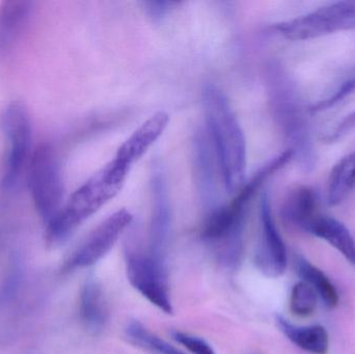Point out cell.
<instances>
[{
    "mask_svg": "<svg viewBox=\"0 0 355 354\" xmlns=\"http://www.w3.org/2000/svg\"><path fill=\"white\" fill-rule=\"evenodd\" d=\"M206 133L216 158L223 188L235 195L245 183L248 149L243 129L227 96L214 85L202 89Z\"/></svg>",
    "mask_w": 355,
    "mask_h": 354,
    "instance_id": "cell-1",
    "label": "cell"
},
{
    "mask_svg": "<svg viewBox=\"0 0 355 354\" xmlns=\"http://www.w3.org/2000/svg\"><path fill=\"white\" fill-rule=\"evenodd\" d=\"M272 175L275 170L265 164L252 178L245 181L229 204H223L206 214L200 237L217 263L225 269L236 270L241 264L244 226L250 201Z\"/></svg>",
    "mask_w": 355,
    "mask_h": 354,
    "instance_id": "cell-2",
    "label": "cell"
},
{
    "mask_svg": "<svg viewBox=\"0 0 355 354\" xmlns=\"http://www.w3.org/2000/svg\"><path fill=\"white\" fill-rule=\"evenodd\" d=\"M128 174L110 161L81 185L48 224V245L56 247L66 243L89 218L120 193Z\"/></svg>",
    "mask_w": 355,
    "mask_h": 354,
    "instance_id": "cell-3",
    "label": "cell"
},
{
    "mask_svg": "<svg viewBox=\"0 0 355 354\" xmlns=\"http://www.w3.org/2000/svg\"><path fill=\"white\" fill-rule=\"evenodd\" d=\"M269 102L277 126L281 129L294 159L310 172L316 166V152L311 136L306 107L297 85L283 67L272 64L267 72Z\"/></svg>",
    "mask_w": 355,
    "mask_h": 354,
    "instance_id": "cell-4",
    "label": "cell"
},
{
    "mask_svg": "<svg viewBox=\"0 0 355 354\" xmlns=\"http://www.w3.org/2000/svg\"><path fill=\"white\" fill-rule=\"evenodd\" d=\"M28 187L39 215L47 224L64 205V184L55 150L42 143L33 151L28 163Z\"/></svg>",
    "mask_w": 355,
    "mask_h": 354,
    "instance_id": "cell-5",
    "label": "cell"
},
{
    "mask_svg": "<svg viewBox=\"0 0 355 354\" xmlns=\"http://www.w3.org/2000/svg\"><path fill=\"white\" fill-rule=\"evenodd\" d=\"M0 129L4 137L1 186L12 191L29 163L31 148V123L27 108L21 102L8 104L0 114Z\"/></svg>",
    "mask_w": 355,
    "mask_h": 354,
    "instance_id": "cell-6",
    "label": "cell"
},
{
    "mask_svg": "<svg viewBox=\"0 0 355 354\" xmlns=\"http://www.w3.org/2000/svg\"><path fill=\"white\" fill-rule=\"evenodd\" d=\"M127 278L131 286L166 314H173L172 295L166 259L148 251L127 249Z\"/></svg>",
    "mask_w": 355,
    "mask_h": 354,
    "instance_id": "cell-7",
    "label": "cell"
},
{
    "mask_svg": "<svg viewBox=\"0 0 355 354\" xmlns=\"http://www.w3.org/2000/svg\"><path fill=\"white\" fill-rule=\"evenodd\" d=\"M355 28V1H337L275 25L286 39L306 41Z\"/></svg>",
    "mask_w": 355,
    "mask_h": 354,
    "instance_id": "cell-8",
    "label": "cell"
},
{
    "mask_svg": "<svg viewBox=\"0 0 355 354\" xmlns=\"http://www.w3.org/2000/svg\"><path fill=\"white\" fill-rule=\"evenodd\" d=\"M132 222L133 215L126 209L119 210L108 216L73 251L64 262L62 272H72L95 265L110 253Z\"/></svg>",
    "mask_w": 355,
    "mask_h": 354,
    "instance_id": "cell-9",
    "label": "cell"
},
{
    "mask_svg": "<svg viewBox=\"0 0 355 354\" xmlns=\"http://www.w3.org/2000/svg\"><path fill=\"white\" fill-rule=\"evenodd\" d=\"M260 238L254 254V264L265 276L277 278L287 269L288 256L285 242L277 230L268 193L260 202Z\"/></svg>",
    "mask_w": 355,
    "mask_h": 354,
    "instance_id": "cell-10",
    "label": "cell"
},
{
    "mask_svg": "<svg viewBox=\"0 0 355 354\" xmlns=\"http://www.w3.org/2000/svg\"><path fill=\"white\" fill-rule=\"evenodd\" d=\"M170 116L166 112H158L148 118L130 137L119 148L114 160L116 166L130 172L132 166L147 153L168 128Z\"/></svg>",
    "mask_w": 355,
    "mask_h": 354,
    "instance_id": "cell-11",
    "label": "cell"
},
{
    "mask_svg": "<svg viewBox=\"0 0 355 354\" xmlns=\"http://www.w3.org/2000/svg\"><path fill=\"white\" fill-rule=\"evenodd\" d=\"M162 174H155L152 182L153 212L151 220V240L149 251L158 258L166 259V245L170 236L172 212L166 183Z\"/></svg>",
    "mask_w": 355,
    "mask_h": 354,
    "instance_id": "cell-12",
    "label": "cell"
},
{
    "mask_svg": "<svg viewBox=\"0 0 355 354\" xmlns=\"http://www.w3.org/2000/svg\"><path fill=\"white\" fill-rule=\"evenodd\" d=\"M319 197L310 186L298 185L286 195L281 207V216L292 228L306 231V227L319 214Z\"/></svg>",
    "mask_w": 355,
    "mask_h": 354,
    "instance_id": "cell-13",
    "label": "cell"
},
{
    "mask_svg": "<svg viewBox=\"0 0 355 354\" xmlns=\"http://www.w3.org/2000/svg\"><path fill=\"white\" fill-rule=\"evenodd\" d=\"M79 316L92 334H99L108 321V307L103 288L95 276H89L79 295Z\"/></svg>",
    "mask_w": 355,
    "mask_h": 354,
    "instance_id": "cell-14",
    "label": "cell"
},
{
    "mask_svg": "<svg viewBox=\"0 0 355 354\" xmlns=\"http://www.w3.org/2000/svg\"><path fill=\"white\" fill-rule=\"evenodd\" d=\"M33 3L31 1H3L0 4V57L14 48L24 30Z\"/></svg>",
    "mask_w": 355,
    "mask_h": 354,
    "instance_id": "cell-15",
    "label": "cell"
},
{
    "mask_svg": "<svg viewBox=\"0 0 355 354\" xmlns=\"http://www.w3.org/2000/svg\"><path fill=\"white\" fill-rule=\"evenodd\" d=\"M304 232L322 239L335 247L350 263L355 264V241L347 227L329 215L319 213Z\"/></svg>",
    "mask_w": 355,
    "mask_h": 354,
    "instance_id": "cell-16",
    "label": "cell"
},
{
    "mask_svg": "<svg viewBox=\"0 0 355 354\" xmlns=\"http://www.w3.org/2000/svg\"><path fill=\"white\" fill-rule=\"evenodd\" d=\"M279 330L288 340L302 351L314 354H327L329 349V336L324 326H300L292 324L284 316H277Z\"/></svg>",
    "mask_w": 355,
    "mask_h": 354,
    "instance_id": "cell-17",
    "label": "cell"
},
{
    "mask_svg": "<svg viewBox=\"0 0 355 354\" xmlns=\"http://www.w3.org/2000/svg\"><path fill=\"white\" fill-rule=\"evenodd\" d=\"M355 188V152L343 156L333 170L327 180V203L329 206L343 203Z\"/></svg>",
    "mask_w": 355,
    "mask_h": 354,
    "instance_id": "cell-18",
    "label": "cell"
},
{
    "mask_svg": "<svg viewBox=\"0 0 355 354\" xmlns=\"http://www.w3.org/2000/svg\"><path fill=\"white\" fill-rule=\"evenodd\" d=\"M295 267L298 276L316 291L319 299L327 308L335 309L339 305V292L322 270L300 256L296 258Z\"/></svg>",
    "mask_w": 355,
    "mask_h": 354,
    "instance_id": "cell-19",
    "label": "cell"
},
{
    "mask_svg": "<svg viewBox=\"0 0 355 354\" xmlns=\"http://www.w3.org/2000/svg\"><path fill=\"white\" fill-rule=\"evenodd\" d=\"M127 338L139 347L154 354H185L176 347L150 332L137 320H133L125 328Z\"/></svg>",
    "mask_w": 355,
    "mask_h": 354,
    "instance_id": "cell-20",
    "label": "cell"
},
{
    "mask_svg": "<svg viewBox=\"0 0 355 354\" xmlns=\"http://www.w3.org/2000/svg\"><path fill=\"white\" fill-rule=\"evenodd\" d=\"M24 280V266L22 258L15 255L10 259L8 272L0 285V308L6 307L14 301L20 291Z\"/></svg>",
    "mask_w": 355,
    "mask_h": 354,
    "instance_id": "cell-21",
    "label": "cell"
},
{
    "mask_svg": "<svg viewBox=\"0 0 355 354\" xmlns=\"http://www.w3.org/2000/svg\"><path fill=\"white\" fill-rule=\"evenodd\" d=\"M318 295L306 282L294 285L290 295V310L298 317H309L316 311Z\"/></svg>",
    "mask_w": 355,
    "mask_h": 354,
    "instance_id": "cell-22",
    "label": "cell"
},
{
    "mask_svg": "<svg viewBox=\"0 0 355 354\" xmlns=\"http://www.w3.org/2000/svg\"><path fill=\"white\" fill-rule=\"evenodd\" d=\"M355 91V71L342 83L341 87L334 93L333 96L327 98V99L321 100L317 102L314 105L311 106L310 112L312 114H317V112H324V110L329 109V108L335 106L336 104L339 103L340 101L344 98L349 96L350 94L354 93Z\"/></svg>",
    "mask_w": 355,
    "mask_h": 354,
    "instance_id": "cell-23",
    "label": "cell"
},
{
    "mask_svg": "<svg viewBox=\"0 0 355 354\" xmlns=\"http://www.w3.org/2000/svg\"><path fill=\"white\" fill-rule=\"evenodd\" d=\"M172 337L176 342L185 347L191 353L216 354L213 351L212 346L207 341H205L204 339L200 338V337L192 336V335L178 332V330L172 333Z\"/></svg>",
    "mask_w": 355,
    "mask_h": 354,
    "instance_id": "cell-24",
    "label": "cell"
},
{
    "mask_svg": "<svg viewBox=\"0 0 355 354\" xmlns=\"http://www.w3.org/2000/svg\"><path fill=\"white\" fill-rule=\"evenodd\" d=\"M355 129V112L346 116L336 128L331 133L324 137V141L327 143H336V141L345 136L348 133L352 132Z\"/></svg>",
    "mask_w": 355,
    "mask_h": 354,
    "instance_id": "cell-25",
    "label": "cell"
}]
</instances>
